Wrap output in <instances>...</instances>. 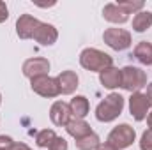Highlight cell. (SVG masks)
Masks as SVG:
<instances>
[{
	"label": "cell",
	"instance_id": "cell-1",
	"mask_svg": "<svg viewBox=\"0 0 152 150\" xmlns=\"http://www.w3.org/2000/svg\"><path fill=\"white\" fill-rule=\"evenodd\" d=\"M80 66L87 71H92V73H101L108 67L113 66V58L101 51V50H96V48H85L81 53H80Z\"/></svg>",
	"mask_w": 152,
	"mask_h": 150
},
{
	"label": "cell",
	"instance_id": "cell-2",
	"mask_svg": "<svg viewBox=\"0 0 152 150\" xmlns=\"http://www.w3.org/2000/svg\"><path fill=\"white\" fill-rule=\"evenodd\" d=\"M124 110V97L120 94L112 92L110 95H106L96 108V118L99 122H113L115 118H118Z\"/></svg>",
	"mask_w": 152,
	"mask_h": 150
},
{
	"label": "cell",
	"instance_id": "cell-3",
	"mask_svg": "<svg viewBox=\"0 0 152 150\" xmlns=\"http://www.w3.org/2000/svg\"><path fill=\"white\" fill-rule=\"evenodd\" d=\"M120 74H122V81H120V87L131 94L134 92H140L143 87H147V74L145 71H142L140 67H134V66H126L120 69Z\"/></svg>",
	"mask_w": 152,
	"mask_h": 150
},
{
	"label": "cell",
	"instance_id": "cell-4",
	"mask_svg": "<svg viewBox=\"0 0 152 150\" xmlns=\"http://www.w3.org/2000/svg\"><path fill=\"white\" fill-rule=\"evenodd\" d=\"M136 140V133L129 124H120L112 129V133L108 134V143L113 147L115 150L127 149L129 145H133V141Z\"/></svg>",
	"mask_w": 152,
	"mask_h": 150
},
{
	"label": "cell",
	"instance_id": "cell-5",
	"mask_svg": "<svg viewBox=\"0 0 152 150\" xmlns=\"http://www.w3.org/2000/svg\"><path fill=\"white\" fill-rule=\"evenodd\" d=\"M103 41L115 51H124L131 46V34L124 28H117V27H112V28H106L104 34H103Z\"/></svg>",
	"mask_w": 152,
	"mask_h": 150
},
{
	"label": "cell",
	"instance_id": "cell-6",
	"mask_svg": "<svg viewBox=\"0 0 152 150\" xmlns=\"http://www.w3.org/2000/svg\"><path fill=\"white\" fill-rule=\"evenodd\" d=\"M30 87L32 90L39 94L41 97H57L60 95V88H58V83H57V78H50V76H39L30 79Z\"/></svg>",
	"mask_w": 152,
	"mask_h": 150
},
{
	"label": "cell",
	"instance_id": "cell-7",
	"mask_svg": "<svg viewBox=\"0 0 152 150\" xmlns=\"http://www.w3.org/2000/svg\"><path fill=\"white\" fill-rule=\"evenodd\" d=\"M149 110H151V103H149L145 94H142V92L131 94V97H129V113L136 122L145 120L147 115H149Z\"/></svg>",
	"mask_w": 152,
	"mask_h": 150
},
{
	"label": "cell",
	"instance_id": "cell-8",
	"mask_svg": "<svg viewBox=\"0 0 152 150\" xmlns=\"http://www.w3.org/2000/svg\"><path fill=\"white\" fill-rule=\"evenodd\" d=\"M21 71L30 79L39 78V76H48V73H50V62H48V58L34 57V58H28V60L23 62Z\"/></svg>",
	"mask_w": 152,
	"mask_h": 150
},
{
	"label": "cell",
	"instance_id": "cell-9",
	"mask_svg": "<svg viewBox=\"0 0 152 150\" xmlns=\"http://www.w3.org/2000/svg\"><path fill=\"white\" fill-rule=\"evenodd\" d=\"M39 25L41 21L32 14H21L16 21V34L20 39H34V34Z\"/></svg>",
	"mask_w": 152,
	"mask_h": 150
},
{
	"label": "cell",
	"instance_id": "cell-10",
	"mask_svg": "<svg viewBox=\"0 0 152 150\" xmlns=\"http://www.w3.org/2000/svg\"><path fill=\"white\" fill-rule=\"evenodd\" d=\"M50 118L57 127H66L69 124V120L73 118L69 104L64 101H55L50 108Z\"/></svg>",
	"mask_w": 152,
	"mask_h": 150
},
{
	"label": "cell",
	"instance_id": "cell-11",
	"mask_svg": "<svg viewBox=\"0 0 152 150\" xmlns=\"http://www.w3.org/2000/svg\"><path fill=\"white\" fill-rule=\"evenodd\" d=\"M34 39L37 41L39 44H42V46H51V44L57 42L58 32H57V28H55L53 25L41 21V25L37 27V30H36V34H34Z\"/></svg>",
	"mask_w": 152,
	"mask_h": 150
},
{
	"label": "cell",
	"instance_id": "cell-12",
	"mask_svg": "<svg viewBox=\"0 0 152 150\" xmlns=\"http://www.w3.org/2000/svg\"><path fill=\"white\" fill-rule=\"evenodd\" d=\"M78 74L75 71H62L60 74L57 76V83H58V88H60V94L64 95H71L78 88Z\"/></svg>",
	"mask_w": 152,
	"mask_h": 150
},
{
	"label": "cell",
	"instance_id": "cell-13",
	"mask_svg": "<svg viewBox=\"0 0 152 150\" xmlns=\"http://www.w3.org/2000/svg\"><path fill=\"white\" fill-rule=\"evenodd\" d=\"M103 18L106 21H110V23L122 25V23H126L129 20V14L124 9H120L117 4H106L104 9H103Z\"/></svg>",
	"mask_w": 152,
	"mask_h": 150
},
{
	"label": "cell",
	"instance_id": "cell-14",
	"mask_svg": "<svg viewBox=\"0 0 152 150\" xmlns=\"http://www.w3.org/2000/svg\"><path fill=\"white\" fill-rule=\"evenodd\" d=\"M66 131H67V134L73 136L75 140H81V138H85V136H88V134L92 133L90 125H88L83 118H71L69 124L66 125Z\"/></svg>",
	"mask_w": 152,
	"mask_h": 150
},
{
	"label": "cell",
	"instance_id": "cell-15",
	"mask_svg": "<svg viewBox=\"0 0 152 150\" xmlns=\"http://www.w3.org/2000/svg\"><path fill=\"white\" fill-rule=\"evenodd\" d=\"M99 81H101V85H103L104 88H108V90H113L117 87H120V81H122L120 69H117V67L112 66V67L101 71V73H99Z\"/></svg>",
	"mask_w": 152,
	"mask_h": 150
},
{
	"label": "cell",
	"instance_id": "cell-16",
	"mask_svg": "<svg viewBox=\"0 0 152 150\" xmlns=\"http://www.w3.org/2000/svg\"><path fill=\"white\" fill-rule=\"evenodd\" d=\"M69 108H71L73 118H85L88 115V111H90V104H88V99L85 95L73 97L71 103H69Z\"/></svg>",
	"mask_w": 152,
	"mask_h": 150
},
{
	"label": "cell",
	"instance_id": "cell-17",
	"mask_svg": "<svg viewBox=\"0 0 152 150\" xmlns=\"http://www.w3.org/2000/svg\"><path fill=\"white\" fill-rule=\"evenodd\" d=\"M134 58L143 64V66H152V44L147 42V41H140L133 51Z\"/></svg>",
	"mask_w": 152,
	"mask_h": 150
},
{
	"label": "cell",
	"instance_id": "cell-18",
	"mask_svg": "<svg viewBox=\"0 0 152 150\" xmlns=\"http://www.w3.org/2000/svg\"><path fill=\"white\" fill-rule=\"evenodd\" d=\"M152 27V12L151 11H140L133 18V30L134 32H145Z\"/></svg>",
	"mask_w": 152,
	"mask_h": 150
},
{
	"label": "cell",
	"instance_id": "cell-19",
	"mask_svg": "<svg viewBox=\"0 0 152 150\" xmlns=\"http://www.w3.org/2000/svg\"><path fill=\"white\" fill-rule=\"evenodd\" d=\"M101 140L96 133H90L88 136L81 138V140H76V149L78 150H96L99 147Z\"/></svg>",
	"mask_w": 152,
	"mask_h": 150
},
{
	"label": "cell",
	"instance_id": "cell-20",
	"mask_svg": "<svg viewBox=\"0 0 152 150\" xmlns=\"http://www.w3.org/2000/svg\"><path fill=\"white\" fill-rule=\"evenodd\" d=\"M55 138H57V134L51 129H42V131H39L37 134H36V145L41 147V149H46V147L51 145V141Z\"/></svg>",
	"mask_w": 152,
	"mask_h": 150
},
{
	"label": "cell",
	"instance_id": "cell-21",
	"mask_svg": "<svg viewBox=\"0 0 152 150\" xmlns=\"http://www.w3.org/2000/svg\"><path fill=\"white\" fill-rule=\"evenodd\" d=\"M117 5L120 7V9H124L127 14H131V12H140V11H143V2L142 0H118L117 2Z\"/></svg>",
	"mask_w": 152,
	"mask_h": 150
},
{
	"label": "cell",
	"instance_id": "cell-22",
	"mask_svg": "<svg viewBox=\"0 0 152 150\" xmlns=\"http://www.w3.org/2000/svg\"><path fill=\"white\" fill-rule=\"evenodd\" d=\"M140 150H152V129H147L140 138Z\"/></svg>",
	"mask_w": 152,
	"mask_h": 150
},
{
	"label": "cell",
	"instance_id": "cell-23",
	"mask_svg": "<svg viewBox=\"0 0 152 150\" xmlns=\"http://www.w3.org/2000/svg\"><path fill=\"white\" fill-rule=\"evenodd\" d=\"M67 141H66V138H62V136H57L53 141H51V145L48 147V150H67Z\"/></svg>",
	"mask_w": 152,
	"mask_h": 150
},
{
	"label": "cell",
	"instance_id": "cell-24",
	"mask_svg": "<svg viewBox=\"0 0 152 150\" xmlns=\"http://www.w3.org/2000/svg\"><path fill=\"white\" fill-rule=\"evenodd\" d=\"M14 140L9 136H0V149H12Z\"/></svg>",
	"mask_w": 152,
	"mask_h": 150
},
{
	"label": "cell",
	"instance_id": "cell-25",
	"mask_svg": "<svg viewBox=\"0 0 152 150\" xmlns=\"http://www.w3.org/2000/svg\"><path fill=\"white\" fill-rule=\"evenodd\" d=\"M7 18H9V9H7L5 2H2V0H0V23H4Z\"/></svg>",
	"mask_w": 152,
	"mask_h": 150
},
{
	"label": "cell",
	"instance_id": "cell-26",
	"mask_svg": "<svg viewBox=\"0 0 152 150\" xmlns=\"http://www.w3.org/2000/svg\"><path fill=\"white\" fill-rule=\"evenodd\" d=\"M11 150H32L28 145H25V143H20V141H14V145H12V149Z\"/></svg>",
	"mask_w": 152,
	"mask_h": 150
},
{
	"label": "cell",
	"instance_id": "cell-27",
	"mask_svg": "<svg viewBox=\"0 0 152 150\" xmlns=\"http://www.w3.org/2000/svg\"><path fill=\"white\" fill-rule=\"evenodd\" d=\"M96 150H115V149L108 143V141H104V143H99V147H97Z\"/></svg>",
	"mask_w": 152,
	"mask_h": 150
},
{
	"label": "cell",
	"instance_id": "cell-28",
	"mask_svg": "<svg viewBox=\"0 0 152 150\" xmlns=\"http://www.w3.org/2000/svg\"><path fill=\"white\" fill-rule=\"evenodd\" d=\"M147 99H149V103H151V106H152V83L151 85H147Z\"/></svg>",
	"mask_w": 152,
	"mask_h": 150
},
{
	"label": "cell",
	"instance_id": "cell-29",
	"mask_svg": "<svg viewBox=\"0 0 152 150\" xmlns=\"http://www.w3.org/2000/svg\"><path fill=\"white\" fill-rule=\"evenodd\" d=\"M147 124H149V129H152V110L147 115Z\"/></svg>",
	"mask_w": 152,
	"mask_h": 150
},
{
	"label": "cell",
	"instance_id": "cell-30",
	"mask_svg": "<svg viewBox=\"0 0 152 150\" xmlns=\"http://www.w3.org/2000/svg\"><path fill=\"white\" fill-rule=\"evenodd\" d=\"M0 104H2V94H0Z\"/></svg>",
	"mask_w": 152,
	"mask_h": 150
},
{
	"label": "cell",
	"instance_id": "cell-31",
	"mask_svg": "<svg viewBox=\"0 0 152 150\" xmlns=\"http://www.w3.org/2000/svg\"><path fill=\"white\" fill-rule=\"evenodd\" d=\"M0 150H11V149H0Z\"/></svg>",
	"mask_w": 152,
	"mask_h": 150
}]
</instances>
